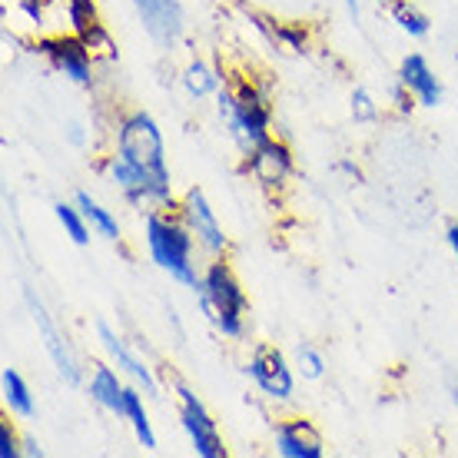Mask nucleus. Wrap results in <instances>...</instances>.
<instances>
[{
	"instance_id": "1",
	"label": "nucleus",
	"mask_w": 458,
	"mask_h": 458,
	"mask_svg": "<svg viewBox=\"0 0 458 458\" xmlns=\"http://www.w3.org/2000/svg\"><path fill=\"white\" fill-rule=\"evenodd\" d=\"M219 116L226 123L229 137L240 143L242 153H250L252 147L269 140V126H273L269 90L252 77H236L219 90Z\"/></svg>"
},
{
	"instance_id": "2",
	"label": "nucleus",
	"mask_w": 458,
	"mask_h": 458,
	"mask_svg": "<svg viewBox=\"0 0 458 458\" xmlns=\"http://www.w3.org/2000/svg\"><path fill=\"white\" fill-rule=\"evenodd\" d=\"M147 250L153 256V263L166 269V273L186 289H199L203 273L193 263L196 236L190 233L186 219L166 209H149L147 213Z\"/></svg>"
},
{
	"instance_id": "3",
	"label": "nucleus",
	"mask_w": 458,
	"mask_h": 458,
	"mask_svg": "<svg viewBox=\"0 0 458 458\" xmlns=\"http://www.w3.org/2000/svg\"><path fill=\"white\" fill-rule=\"evenodd\" d=\"M196 299H199L203 316H207L226 339H242V333H246L250 299H246V293H242L240 279H236V273H233V266H229L223 256H213V263L203 269Z\"/></svg>"
},
{
	"instance_id": "4",
	"label": "nucleus",
	"mask_w": 458,
	"mask_h": 458,
	"mask_svg": "<svg viewBox=\"0 0 458 458\" xmlns=\"http://www.w3.org/2000/svg\"><path fill=\"white\" fill-rule=\"evenodd\" d=\"M116 153L137 163L149 176H157L163 183H170V170H166V149H163V133L157 120L143 110L126 114L116 123Z\"/></svg>"
},
{
	"instance_id": "5",
	"label": "nucleus",
	"mask_w": 458,
	"mask_h": 458,
	"mask_svg": "<svg viewBox=\"0 0 458 458\" xmlns=\"http://www.w3.org/2000/svg\"><path fill=\"white\" fill-rule=\"evenodd\" d=\"M176 389V399H180V422H183L186 436L193 442L196 455L203 458H226V445H223V436H219L213 415L207 412V405L196 399L193 389H186L183 382H173Z\"/></svg>"
},
{
	"instance_id": "6",
	"label": "nucleus",
	"mask_w": 458,
	"mask_h": 458,
	"mask_svg": "<svg viewBox=\"0 0 458 458\" xmlns=\"http://www.w3.org/2000/svg\"><path fill=\"white\" fill-rule=\"evenodd\" d=\"M37 54H44L50 60V67L60 70L67 81L90 87L93 81V54L90 47L83 44V37L77 34H60V37H44L37 40Z\"/></svg>"
},
{
	"instance_id": "7",
	"label": "nucleus",
	"mask_w": 458,
	"mask_h": 458,
	"mask_svg": "<svg viewBox=\"0 0 458 458\" xmlns=\"http://www.w3.org/2000/svg\"><path fill=\"white\" fill-rule=\"evenodd\" d=\"M180 216L186 219V226H190V233L196 236V246L207 252V256H226L229 250V236L223 233V226H219L216 213H213V207H209V199L203 196V190H186L183 203H180Z\"/></svg>"
},
{
	"instance_id": "8",
	"label": "nucleus",
	"mask_w": 458,
	"mask_h": 458,
	"mask_svg": "<svg viewBox=\"0 0 458 458\" xmlns=\"http://www.w3.org/2000/svg\"><path fill=\"white\" fill-rule=\"evenodd\" d=\"M250 378L259 386L263 395L276 402L293 399V389H296V378H293V369H289L286 355L273 349V345H256L250 355V366H246Z\"/></svg>"
},
{
	"instance_id": "9",
	"label": "nucleus",
	"mask_w": 458,
	"mask_h": 458,
	"mask_svg": "<svg viewBox=\"0 0 458 458\" xmlns=\"http://www.w3.org/2000/svg\"><path fill=\"white\" fill-rule=\"evenodd\" d=\"M242 173H250L263 190H283L286 180L293 176V153H289V147L283 140L269 137L246 153Z\"/></svg>"
},
{
	"instance_id": "10",
	"label": "nucleus",
	"mask_w": 458,
	"mask_h": 458,
	"mask_svg": "<svg viewBox=\"0 0 458 458\" xmlns=\"http://www.w3.org/2000/svg\"><path fill=\"white\" fill-rule=\"evenodd\" d=\"M276 452L283 458H322V436L310 419H283L276 425Z\"/></svg>"
},
{
	"instance_id": "11",
	"label": "nucleus",
	"mask_w": 458,
	"mask_h": 458,
	"mask_svg": "<svg viewBox=\"0 0 458 458\" xmlns=\"http://www.w3.org/2000/svg\"><path fill=\"white\" fill-rule=\"evenodd\" d=\"M97 335H100V343H104L106 355L116 362V369H123L126 376L133 378L137 386H143V392L147 395H157L160 392V386H157V378H153V372H149V366L140 359L130 345L120 339V335L114 333V326H106V322H97Z\"/></svg>"
},
{
	"instance_id": "12",
	"label": "nucleus",
	"mask_w": 458,
	"mask_h": 458,
	"mask_svg": "<svg viewBox=\"0 0 458 458\" xmlns=\"http://www.w3.org/2000/svg\"><path fill=\"white\" fill-rule=\"evenodd\" d=\"M133 4H137L147 30L160 44H173L180 37V30H183V11H180L176 0H133Z\"/></svg>"
},
{
	"instance_id": "13",
	"label": "nucleus",
	"mask_w": 458,
	"mask_h": 458,
	"mask_svg": "<svg viewBox=\"0 0 458 458\" xmlns=\"http://www.w3.org/2000/svg\"><path fill=\"white\" fill-rule=\"evenodd\" d=\"M399 83H405V87L412 90L419 106L442 104V83H438V77L432 73V67H428V60H425L422 54H409V57L402 60Z\"/></svg>"
},
{
	"instance_id": "14",
	"label": "nucleus",
	"mask_w": 458,
	"mask_h": 458,
	"mask_svg": "<svg viewBox=\"0 0 458 458\" xmlns=\"http://www.w3.org/2000/svg\"><path fill=\"white\" fill-rule=\"evenodd\" d=\"M30 310H34L37 329H40V335H44V349L50 352V359H54V366H57V372H60L64 378H67L70 386H77V382H81V369H77V362H73V359H70V352L64 349V343H60V335H57V329H54V322L47 319L44 306L30 299Z\"/></svg>"
},
{
	"instance_id": "15",
	"label": "nucleus",
	"mask_w": 458,
	"mask_h": 458,
	"mask_svg": "<svg viewBox=\"0 0 458 458\" xmlns=\"http://www.w3.org/2000/svg\"><path fill=\"white\" fill-rule=\"evenodd\" d=\"M87 392L97 405H104L106 412H114L116 419H123V399H126V386L120 382L110 366H93L90 382H87Z\"/></svg>"
},
{
	"instance_id": "16",
	"label": "nucleus",
	"mask_w": 458,
	"mask_h": 458,
	"mask_svg": "<svg viewBox=\"0 0 458 458\" xmlns=\"http://www.w3.org/2000/svg\"><path fill=\"white\" fill-rule=\"evenodd\" d=\"M73 203L81 207V213L87 216V223H90L93 233H100L104 240H120V223H116V216L106 207H100L87 190H77Z\"/></svg>"
},
{
	"instance_id": "17",
	"label": "nucleus",
	"mask_w": 458,
	"mask_h": 458,
	"mask_svg": "<svg viewBox=\"0 0 458 458\" xmlns=\"http://www.w3.org/2000/svg\"><path fill=\"white\" fill-rule=\"evenodd\" d=\"M4 405L11 409L13 415H21V419H30L34 415V395H30V386L23 382V376L17 369H4Z\"/></svg>"
},
{
	"instance_id": "18",
	"label": "nucleus",
	"mask_w": 458,
	"mask_h": 458,
	"mask_svg": "<svg viewBox=\"0 0 458 458\" xmlns=\"http://www.w3.org/2000/svg\"><path fill=\"white\" fill-rule=\"evenodd\" d=\"M123 419L130 425H133V432H137V442H140V445H143V448H157V436H153V425H149L147 405H143V392L126 389Z\"/></svg>"
},
{
	"instance_id": "19",
	"label": "nucleus",
	"mask_w": 458,
	"mask_h": 458,
	"mask_svg": "<svg viewBox=\"0 0 458 458\" xmlns=\"http://www.w3.org/2000/svg\"><path fill=\"white\" fill-rule=\"evenodd\" d=\"M219 83H223V77H219L209 64H203V60H193V64L183 70V87L190 97H196V100H199V97H209L213 90H219Z\"/></svg>"
},
{
	"instance_id": "20",
	"label": "nucleus",
	"mask_w": 458,
	"mask_h": 458,
	"mask_svg": "<svg viewBox=\"0 0 458 458\" xmlns=\"http://www.w3.org/2000/svg\"><path fill=\"white\" fill-rule=\"evenodd\" d=\"M392 21L399 23V30H405L409 37H425L432 27V21L415 7L412 0H392Z\"/></svg>"
},
{
	"instance_id": "21",
	"label": "nucleus",
	"mask_w": 458,
	"mask_h": 458,
	"mask_svg": "<svg viewBox=\"0 0 458 458\" xmlns=\"http://www.w3.org/2000/svg\"><path fill=\"white\" fill-rule=\"evenodd\" d=\"M54 213H57L60 226L67 229V236L77 242V246H87V242H90V223H87V216L81 213L77 203H57Z\"/></svg>"
},
{
	"instance_id": "22",
	"label": "nucleus",
	"mask_w": 458,
	"mask_h": 458,
	"mask_svg": "<svg viewBox=\"0 0 458 458\" xmlns=\"http://www.w3.org/2000/svg\"><path fill=\"white\" fill-rule=\"evenodd\" d=\"M67 23L70 34L83 37L90 27L100 23V11H97V0H67Z\"/></svg>"
},
{
	"instance_id": "23",
	"label": "nucleus",
	"mask_w": 458,
	"mask_h": 458,
	"mask_svg": "<svg viewBox=\"0 0 458 458\" xmlns=\"http://www.w3.org/2000/svg\"><path fill=\"white\" fill-rule=\"evenodd\" d=\"M83 44L90 47L93 57H104V60H114V57H116V44H114V37L106 34L104 23H97V27H90V30L83 34Z\"/></svg>"
},
{
	"instance_id": "24",
	"label": "nucleus",
	"mask_w": 458,
	"mask_h": 458,
	"mask_svg": "<svg viewBox=\"0 0 458 458\" xmlns=\"http://www.w3.org/2000/svg\"><path fill=\"white\" fill-rule=\"evenodd\" d=\"M296 366L306 378H322V372H326V362H322V355L316 352L312 345H299V349H296Z\"/></svg>"
},
{
	"instance_id": "25",
	"label": "nucleus",
	"mask_w": 458,
	"mask_h": 458,
	"mask_svg": "<svg viewBox=\"0 0 458 458\" xmlns=\"http://www.w3.org/2000/svg\"><path fill=\"white\" fill-rule=\"evenodd\" d=\"M352 116L359 120V123H369V120H376L378 116V106L376 100H372V93L369 90H352Z\"/></svg>"
},
{
	"instance_id": "26",
	"label": "nucleus",
	"mask_w": 458,
	"mask_h": 458,
	"mask_svg": "<svg viewBox=\"0 0 458 458\" xmlns=\"http://www.w3.org/2000/svg\"><path fill=\"white\" fill-rule=\"evenodd\" d=\"M23 442L17 438L11 422H0V458H21Z\"/></svg>"
},
{
	"instance_id": "27",
	"label": "nucleus",
	"mask_w": 458,
	"mask_h": 458,
	"mask_svg": "<svg viewBox=\"0 0 458 458\" xmlns=\"http://www.w3.org/2000/svg\"><path fill=\"white\" fill-rule=\"evenodd\" d=\"M392 104H395V110H399L402 116H405V114H412L419 100H415L412 90H409L405 83H399V87H392Z\"/></svg>"
},
{
	"instance_id": "28",
	"label": "nucleus",
	"mask_w": 458,
	"mask_h": 458,
	"mask_svg": "<svg viewBox=\"0 0 458 458\" xmlns=\"http://www.w3.org/2000/svg\"><path fill=\"white\" fill-rule=\"evenodd\" d=\"M17 7H21L23 17L30 23H37V27L44 23V0H17Z\"/></svg>"
},
{
	"instance_id": "29",
	"label": "nucleus",
	"mask_w": 458,
	"mask_h": 458,
	"mask_svg": "<svg viewBox=\"0 0 458 458\" xmlns=\"http://www.w3.org/2000/svg\"><path fill=\"white\" fill-rule=\"evenodd\" d=\"M23 455H30V458H40V455H44V448L37 445L34 438H23Z\"/></svg>"
},
{
	"instance_id": "30",
	"label": "nucleus",
	"mask_w": 458,
	"mask_h": 458,
	"mask_svg": "<svg viewBox=\"0 0 458 458\" xmlns=\"http://www.w3.org/2000/svg\"><path fill=\"white\" fill-rule=\"evenodd\" d=\"M448 246H452V252H455V259H458V223H452V226H448Z\"/></svg>"
},
{
	"instance_id": "31",
	"label": "nucleus",
	"mask_w": 458,
	"mask_h": 458,
	"mask_svg": "<svg viewBox=\"0 0 458 458\" xmlns=\"http://www.w3.org/2000/svg\"><path fill=\"white\" fill-rule=\"evenodd\" d=\"M345 7H349V13H352V21H359V4L355 0H343Z\"/></svg>"
},
{
	"instance_id": "32",
	"label": "nucleus",
	"mask_w": 458,
	"mask_h": 458,
	"mask_svg": "<svg viewBox=\"0 0 458 458\" xmlns=\"http://www.w3.org/2000/svg\"><path fill=\"white\" fill-rule=\"evenodd\" d=\"M70 140H73V143H83V137H81V126H70Z\"/></svg>"
},
{
	"instance_id": "33",
	"label": "nucleus",
	"mask_w": 458,
	"mask_h": 458,
	"mask_svg": "<svg viewBox=\"0 0 458 458\" xmlns=\"http://www.w3.org/2000/svg\"><path fill=\"white\" fill-rule=\"evenodd\" d=\"M339 170L352 173V176H359V166H352V163H339Z\"/></svg>"
},
{
	"instance_id": "34",
	"label": "nucleus",
	"mask_w": 458,
	"mask_h": 458,
	"mask_svg": "<svg viewBox=\"0 0 458 458\" xmlns=\"http://www.w3.org/2000/svg\"><path fill=\"white\" fill-rule=\"evenodd\" d=\"M452 395H455V405H458V386H455V389H452Z\"/></svg>"
},
{
	"instance_id": "35",
	"label": "nucleus",
	"mask_w": 458,
	"mask_h": 458,
	"mask_svg": "<svg viewBox=\"0 0 458 458\" xmlns=\"http://www.w3.org/2000/svg\"><path fill=\"white\" fill-rule=\"evenodd\" d=\"M378 4H392V0H378Z\"/></svg>"
}]
</instances>
